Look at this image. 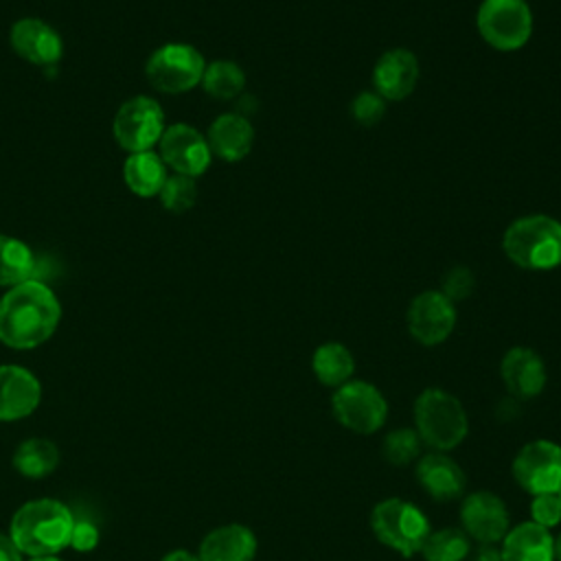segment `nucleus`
<instances>
[{"label": "nucleus", "mask_w": 561, "mask_h": 561, "mask_svg": "<svg viewBox=\"0 0 561 561\" xmlns=\"http://www.w3.org/2000/svg\"><path fill=\"white\" fill-rule=\"evenodd\" d=\"M61 307L50 287L28 278L0 298V342L26 351L44 344L57 329Z\"/></svg>", "instance_id": "1"}, {"label": "nucleus", "mask_w": 561, "mask_h": 561, "mask_svg": "<svg viewBox=\"0 0 561 561\" xmlns=\"http://www.w3.org/2000/svg\"><path fill=\"white\" fill-rule=\"evenodd\" d=\"M75 515L66 504L53 497H39L22 504L9 526V537L28 557H53L68 548Z\"/></svg>", "instance_id": "2"}, {"label": "nucleus", "mask_w": 561, "mask_h": 561, "mask_svg": "<svg viewBox=\"0 0 561 561\" xmlns=\"http://www.w3.org/2000/svg\"><path fill=\"white\" fill-rule=\"evenodd\" d=\"M502 250L522 270H552L561 265V221L550 215L519 217L504 230Z\"/></svg>", "instance_id": "3"}, {"label": "nucleus", "mask_w": 561, "mask_h": 561, "mask_svg": "<svg viewBox=\"0 0 561 561\" xmlns=\"http://www.w3.org/2000/svg\"><path fill=\"white\" fill-rule=\"evenodd\" d=\"M414 423L421 440L438 451L458 447L469 432L462 403L440 388H427L419 394L414 403Z\"/></svg>", "instance_id": "4"}, {"label": "nucleus", "mask_w": 561, "mask_h": 561, "mask_svg": "<svg viewBox=\"0 0 561 561\" xmlns=\"http://www.w3.org/2000/svg\"><path fill=\"white\" fill-rule=\"evenodd\" d=\"M370 528L375 537L390 550L403 557L421 552L430 530V519L423 511L405 500L390 497L375 504L370 513Z\"/></svg>", "instance_id": "5"}, {"label": "nucleus", "mask_w": 561, "mask_h": 561, "mask_svg": "<svg viewBox=\"0 0 561 561\" xmlns=\"http://www.w3.org/2000/svg\"><path fill=\"white\" fill-rule=\"evenodd\" d=\"M480 37L495 50H519L533 35V13L526 0H482L476 13Z\"/></svg>", "instance_id": "6"}, {"label": "nucleus", "mask_w": 561, "mask_h": 561, "mask_svg": "<svg viewBox=\"0 0 561 561\" xmlns=\"http://www.w3.org/2000/svg\"><path fill=\"white\" fill-rule=\"evenodd\" d=\"M206 61L195 46L164 44L151 53L145 66L151 88L164 94H180L202 83Z\"/></svg>", "instance_id": "7"}, {"label": "nucleus", "mask_w": 561, "mask_h": 561, "mask_svg": "<svg viewBox=\"0 0 561 561\" xmlns=\"http://www.w3.org/2000/svg\"><path fill=\"white\" fill-rule=\"evenodd\" d=\"M331 408L337 423L357 434L377 432L388 416V403L383 394L373 383L362 379L337 386L331 399Z\"/></svg>", "instance_id": "8"}, {"label": "nucleus", "mask_w": 561, "mask_h": 561, "mask_svg": "<svg viewBox=\"0 0 561 561\" xmlns=\"http://www.w3.org/2000/svg\"><path fill=\"white\" fill-rule=\"evenodd\" d=\"M164 131V114L156 99L134 96L114 116V138L127 153L151 151Z\"/></svg>", "instance_id": "9"}, {"label": "nucleus", "mask_w": 561, "mask_h": 561, "mask_svg": "<svg viewBox=\"0 0 561 561\" xmlns=\"http://www.w3.org/2000/svg\"><path fill=\"white\" fill-rule=\"evenodd\" d=\"M513 478L533 495L559 493L561 447L552 440H533L524 445L513 460Z\"/></svg>", "instance_id": "10"}, {"label": "nucleus", "mask_w": 561, "mask_h": 561, "mask_svg": "<svg viewBox=\"0 0 561 561\" xmlns=\"http://www.w3.org/2000/svg\"><path fill=\"white\" fill-rule=\"evenodd\" d=\"M408 331L423 346L445 342L456 327V307L438 289L421 291L408 307Z\"/></svg>", "instance_id": "11"}, {"label": "nucleus", "mask_w": 561, "mask_h": 561, "mask_svg": "<svg viewBox=\"0 0 561 561\" xmlns=\"http://www.w3.org/2000/svg\"><path fill=\"white\" fill-rule=\"evenodd\" d=\"M160 158L164 167H171L180 175L197 178L210 164V147L206 136L186 123H175L164 127L160 140Z\"/></svg>", "instance_id": "12"}, {"label": "nucleus", "mask_w": 561, "mask_h": 561, "mask_svg": "<svg viewBox=\"0 0 561 561\" xmlns=\"http://www.w3.org/2000/svg\"><path fill=\"white\" fill-rule=\"evenodd\" d=\"M460 522L467 537L480 543H495L508 533L506 504L491 491L469 493L460 506Z\"/></svg>", "instance_id": "13"}, {"label": "nucleus", "mask_w": 561, "mask_h": 561, "mask_svg": "<svg viewBox=\"0 0 561 561\" xmlns=\"http://www.w3.org/2000/svg\"><path fill=\"white\" fill-rule=\"evenodd\" d=\"M419 81V59L408 48L386 50L373 68V88L386 101H403Z\"/></svg>", "instance_id": "14"}, {"label": "nucleus", "mask_w": 561, "mask_h": 561, "mask_svg": "<svg viewBox=\"0 0 561 561\" xmlns=\"http://www.w3.org/2000/svg\"><path fill=\"white\" fill-rule=\"evenodd\" d=\"M11 48L28 64L53 66L61 59L64 44L59 33L37 18L18 20L9 33Z\"/></svg>", "instance_id": "15"}, {"label": "nucleus", "mask_w": 561, "mask_h": 561, "mask_svg": "<svg viewBox=\"0 0 561 561\" xmlns=\"http://www.w3.org/2000/svg\"><path fill=\"white\" fill-rule=\"evenodd\" d=\"M42 399L37 377L15 364L0 366V421H18L35 412Z\"/></svg>", "instance_id": "16"}, {"label": "nucleus", "mask_w": 561, "mask_h": 561, "mask_svg": "<svg viewBox=\"0 0 561 561\" xmlns=\"http://www.w3.org/2000/svg\"><path fill=\"white\" fill-rule=\"evenodd\" d=\"M500 375L506 390L517 399H533L546 386L543 359L526 346H513L506 351L500 364Z\"/></svg>", "instance_id": "17"}, {"label": "nucleus", "mask_w": 561, "mask_h": 561, "mask_svg": "<svg viewBox=\"0 0 561 561\" xmlns=\"http://www.w3.org/2000/svg\"><path fill=\"white\" fill-rule=\"evenodd\" d=\"M206 140L213 156L226 162H239L254 145V127L245 116L228 112L210 123Z\"/></svg>", "instance_id": "18"}, {"label": "nucleus", "mask_w": 561, "mask_h": 561, "mask_svg": "<svg viewBox=\"0 0 561 561\" xmlns=\"http://www.w3.org/2000/svg\"><path fill=\"white\" fill-rule=\"evenodd\" d=\"M416 480L427 491V495L438 502L460 497L467 484L462 469L440 451L421 456L416 462Z\"/></svg>", "instance_id": "19"}, {"label": "nucleus", "mask_w": 561, "mask_h": 561, "mask_svg": "<svg viewBox=\"0 0 561 561\" xmlns=\"http://www.w3.org/2000/svg\"><path fill=\"white\" fill-rule=\"evenodd\" d=\"M256 554V537L248 526L226 524L210 530L202 543L199 561H252Z\"/></svg>", "instance_id": "20"}, {"label": "nucleus", "mask_w": 561, "mask_h": 561, "mask_svg": "<svg viewBox=\"0 0 561 561\" xmlns=\"http://www.w3.org/2000/svg\"><path fill=\"white\" fill-rule=\"evenodd\" d=\"M502 561H554V539L548 528L524 522L502 539Z\"/></svg>", "instance_id": "21"}, {"label": "nucleus", "mask_w": 561, "mask_h": 561, "mask_svg": "<svg viewBox=\"0 0 561 561\" xmlns=\"http://www.w3.org/2000/svg\"><path fill=\"white\" fill-rule=\"evenodd\" d=\"M123 178L131 193L140 197H153L160 193L167 180V167L162 158L153 151L129 153L123 167Z\"/></svg>", "instance_id": "22"}, {"label": "nucleus", "mask_w": 561, "mask_h": 561, "mask_svg": "<svg viewBox=\"0 0 561 561\" xmlns=\"http://www.w3.org/2000/svg\"><path fill=\"white\" fill-rule=\"evenodd\" d=\"M311 368L316 379L322 386L337 388L346 381H351V375L355 370V362L351 351L340 342H324L313 351Z\"/></svg>", "instance_id": "23"}, {"label": "nucleus", "mask_w": 561, "mask_h": 561, "mask_svg": "<svg viewBox=\"0 0 561 561\" xmlns=\"http://www.w3.org/2000/svg\"><path fill=\"white\" fill-rule=\"evenodd\" d=\"M59 465V449L48 438H26L13 454V467L24 478H46Z\"/></svg>", "instance_id": "24"}, {"label": "nucleus", "mask_w": 561, "mask_h": 561, "mask_svg": "<svg viewBox=\"0 0 561 561\" xmlns=\"http://www.w3.org/2000/svg\"><path fill=\"white\" fill-rule=\"evenodd\" d=\"M35 272V256L26 243L9 234H0V285L15 287Z\"/></svg>", "instance_id": "25"}, {"label": "nucleus", "mask_w": 561, "mask_h": 561, "mask_svg": "<svg viewBox=\"0 0 561 561\" xmlns=\"http://www.w3.org/2000/svg\"><path fill=\"white\" fill-rule=\"evenodd\" d=\"M202 88L217 101H230L245 88V72L230 59H217L206 64L202 75Z\"/></svg>", "instance_id": "26"}, {"label": "nucleus", "mask_w": 561, "mask_h": 561, "mask_svg": "<svg viewBox=\"0 0 561 561\" xmlns=\"http://www.w3.org/2000/svg\"><path fill=\"white\" fill-rule=\"evenodd\" d=\"M421 554L425 561H462L469 554V537L460 528H443L427 535Z\"/></svg>", "instance_id": "27"}, {"label": "nucleus", "mask_w": 561, "mask_h": 561, "mask_svg": "<svg viewBox=\"0 0 561 561\" xmlns=\"http://www.w3.org/2000/svg\"><path fill=\"white\" fill-rule=\"evenodd\" d=\"M381 454L390 465H408L421 454V436L416 434V430L399 427L383 438Z\"/></svg>", "instance_id": "28"}, {"label": "nucleus", "mask_w": 561, "mask_h": 561, "mask_svg": "<svg viewBox=\"0 0 561 561\" xmlns=\"http://www.w3.org/2000/svg\"><path fill=\"white\" fill-rule=\"evenodd\" d=\"M160 202L171 213H184L188 210L197 199V186L195 178L188 175H167L162 188H160Z\"/></svg>", "instance_id": "29"}, {"label": "nucleus", "mask_w": 561, "mask_h": 561, "mask_svg": "<svg viewBox=\"0 0 561 561\" xmlns=\"http://www.w3.org/2000/svg\"><path fill=\"white\" fill-rule=\"evenodd\" d=\"M351 114H353L355 123H359L364 127H370V125H375L383 118L386 99H381L375 90L359 92L351 103Z\"/></svg>", "instance_id": "30"}, {"label": "nucleus", "mask_w": 561, "mask_h": 561, "mask_svg": "<svg viewBox=\"0 0 561 561\" xmlns=\"http://www.w3.org/2000/svg\"><path fill=\"white\" fill-rule=\"evenodd\" d=\"M473 287H476L473 272L469 267H465V265H456L449 272H445L438 291L445 294L451 302H458V300L469 298Z\"/></svg>", "instance_id": "31"}, {"label": "nucleus", "mask_w": 561, "mask_h": 561, "mask_svg": "<svg viewBox=\"0 0 561 561\" xmlns=\"http://www.w3.org/2000/svg\"><path fill=\"white\" fill-rule=\"evenodd\" d=\"M530 522L543 526V528H552L561 522V500L559 493H541V495H533L530 502Z\"/></svg>", "instance_id": "32"}, {"label": "nucleus", "mask_w": 561, "mask_h": 561, "mask_svg": "<svg viewBox=\"0 0 561 561\" xmlns=\"http://www.w3.org/2000/svg\"><path fill=\"white\" fill-rule=\"evenodd\" d=\"M99 528L94 522L90 519H75L72 530H70V541L68 546L77 552H90L96 548L99 543Z\"/></svg>", "instance_id": "33"}, {"label": "nucleus", "mask_w": 561, "mask_h": 561, "mask_svg": "<svg viewBox=\"0 0 561 561\" xmlns=\"http://www.w3.org/2000/svg\"><path fill=\"white\" fill-rule=\"evenodd\" d=\"M0 561H22L20 548L13 543L9 535L0 533Z\"/></svg>", "instance_id": "34"}, {"label": "nucleus", "mask_w": 561, "mask_h": 561, "mask_svg": "<svg viewBox=\"0 0 561 561\" xmlns=\"http://www.w3.org/2000/svg\"><path fill=\"white\" fill-rule=\"evenodd\" d=\"M473 561H502L500 550L493 543H482L473 557Z\"/></svg>", "instance_id": "35"}, {"label": "nucleus", "mask_w": 561, "mask_h": 561, "mask_svg": "<svg viewBox=\"0 0 561 561\" xmlns=\"http://www.w3.org/2000/svg\"><path fill=\"white\" fill-rule=\"evenodd\" d=\"M162 561H199L197 554H191L188 550H173L162 557Z\"/></svg>", "instance_id": "36"}, {"label": "nucleus", "mask_w": 561, "mask_h": 561, "mask_svg": "<svg viewBox=\"0 0 561 561\" xmlns=\"http://www.w3.org/2000/svg\"><path fill=\"white\" fill-rule=\"evenodd\" d=\"M554 559L561 561V535L554 539Z\"/></svg>", "instance_id": "37"}, {"label": "nucleus", "mask_w": 561, "mask_h": 561, "mask_svg": "<svg viewBox=\"0 0 561 561\" xmlns=\"http://www.w3.org/2000/svg\"><path fill=\"white\" fill-rule=\"evenodd\" d=\"M28 561H61V559H57V557L53 554V557H31Z\"/></svg>", "instance_id": "38"}, {"label": "nucleus", "mask_w": 561, "mask_h": 561, "mask_svg": "<svg viewBox=\"0 0 561 561\" xmlns=\"http://www.w3.org/2000/svg\"><path fill=\"white\" fill-rule=\"evenodd\" d=\"M559 500H561V489H559Z\"/></svg>", "instance_id": "39"}]
</instances>
